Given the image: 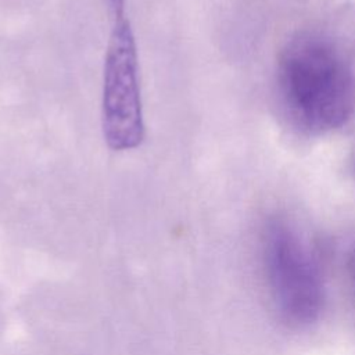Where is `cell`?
I'll return each mask as SVG.
<instances>
[{
    "instance_id": "6da1fadb",
    "label": "cell",
    "mask_w": 355,
    "mask_h": 355,
    "mask_svg": "<svg viewBox=\"0 0 355 355\" xmlns=\"http://www.w3.org/2000/svg\"><path fill=\"white\" fill-rule=\"evenodd\" d=\"M279 101L300 130L330 133L349 119L355 83L348 61L326 36L312 32L290 39L277 60Z\"/></svg>"
},
{
    "instance_id": "7a4b0ae2",
    "label": "cell",
    "mask_w": 355,
    "mask_h": 355,
    "mask_svg": "<svg viewBox=\"0 0 355 355\" xmlns=\"http://www.w3.org/2000/svg\"><path fill=\"white\" fill-rule=\"evenodd\" d=\"M266 283L280 318L295 327L322 313L324 287L316 262L297 232L284 220H270L262 236Z\"/></svg>"
},
{
    "instance_id": "3957f363",
    "label": "cell",
    "mask_w": 355,
    "mask_h": 355,
    "mask_svg": "<svg viewBox=\"0 0 355 355\" xmlns=\"http://www.w3.org/2000/svg\"><path fill=\"white\" fill-rule=\"evenodd\" d=\"M101 126L104 140L114 151L135 150L144 140L139 54L126 15L112 19L105 50Z\"/></svg>"
},
{
    "instance_id": "277c9868",
    "label": "cell",
    "mask_w": 355,
    "mask_h": 355,
    "mask_svg": "<svg viewBox=\"0 0 355 355\" xmlns=\"http://www.w3.org/2000/svg\"><path fill=\"white\" fill-rule=\"evenodd\" d=\"M104 3H105L107 10H108V12L111 15V19L126 15L125 14L126 0H104Z\"/></svg>"
},
{
    "instance_id": "5b68a950",
    "label": "cell",
    "mask_w": 355,
    "mask_h": 355,
    "mask_svg": "<svg viewBox=\"0 0 355 355\" xmlns=\"http://www.w3.org/2000/svg\"><path fill=\"white\" fill-rule=\"evenodd\" d=\"M348 272H349V279H351L352 287L355 290V247L352 248L349 258H348Z\"/></svg>"
}]
</instances>
